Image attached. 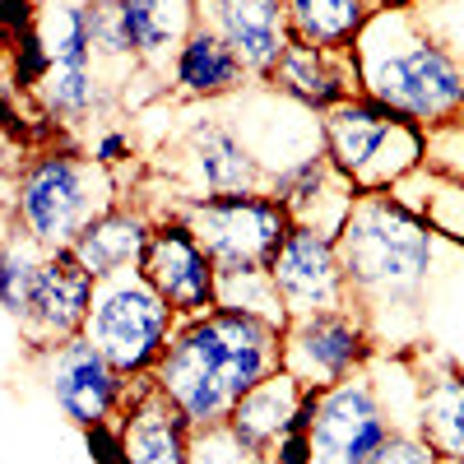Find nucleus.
<instances>
[{"instance_id": "7ed1b4c3", "label": "nucleus", "mask_w": 464, "mask_h": 464, "mask_svg": "<svg viewBox=\"0 0 464 464\" xmlns=\"http://www.w3.org/2000/svg\"><path fill=\"white\" fill-rule=\"evenodd\" d=\"M334 246L362 316H376V306H418L437 269V227L395 190H362Z\"/></svg>"}, {"instance_id": "2f4dec72", "label": "nucleus", "mask_w": 464, "mask_h": 464, "mask_svg": "<svg viewBox=\"0 0 464 464\" xmlns=\"http://www.w3.org/2000/svg\"><path fill=\"white\" fill-rule=\"evenodd\" d=\"M37 5H43V0H0V47L19 43V37L37 24Z\"/></svg>"}, {"instance_id": "4c0bfd02", "label": "nucleus", "mask_w": 464, "mask_h": 464, "mask_svg": "<svg viewBox=\"0 0 464 464\" xmlns=\"http://www.w3.org/2000/svg\"><path fill=\"white\" fill-rule=\"evenodd\" d=\"M437 464H455V459H437Z\"/></svg>"}, {"instance_id": "f257e3e1", "label": "nucleus", "mask_w": 464, "mask_h": 464, "mask_svg": "<svg viewBox=\"0 0 464 464\" xmlns=\"http://www.w3.org/2000/svg\"><path fill=\"white\" fill-rule=\"evenodd\" d=\"M275 372H284V330L260 316L214 306L172 330L149 376L190 428H218L227 422L232 404Z\"/></svg>"}, {"instance_id": "c85d7f7f", "label": "nucleus", "mask_w": 464, "mask_h": 464, "mask_svg": "<svg viewBox=\"0 0 464 464\" xmlns=\"http://www.w3.org/2000/svg\"><path fill=\"white\" fill-rule=\"evenodd\" d=\"M428 168L441 172L446 181L464 186V111L455 116L450 126L428 130Z\"/></svg>"}, {"instance_id": "f3484780", "label": "nucleus", "mask_w": 464, "mask_h": 464, "mask_svg": "<svg viewBox=\"0 0 464 464\" xmlns=\"http://www.w3.org/2000/svg\"><path fill=\"white\" fill-rule=\"evenodd\" d=\"M107 5L121 24L135 61L163 80L181 43L200 28V0H107Z\"/></svg>"}, {"instance_id": "c756f323", "label": "nucleus", "mask_w": 464, "mask_h": 464, "mask_svg": "<svg viewBox=\"0 0 464 464\" xmlns=\"http://www.w3.org/2000/svg\"><path fill=\"white\" fill-rule=\"evenodd\" d=\"M372 464H437V455L418 432H395L391 441L381 446V455Z\"/></svg>"}, {"instance_id": "72a5a7b5", "label": "nucleus", "mask_w": 464, "mask_h": 464, "mask_svg": "<svg viewBox=\"0 0 464 464\" xmlns=\"http://www.w3.org/2000/svg\"><path fill=\"white\" fill-rule=\"evenodd\" d=\"M269 464H312V432H284L265 450Z\"/></svg>"}, {"instance_id": "1a4fd4ad", "label": "nucleus", "mask_w": 464, "mask_h": 464, "mask_svg": "<svg viewBox=\"0 0 464 464\" xmlns=\"http://www.w3.org/2000/svg\"><path fill=\"white\" fill-rule=\"evenodd\" d=\"M376 334L358 306H334V312L293 316L284 330V372L302 385H334L372 362Z\"/></svg>"}, {"instance_id": "0eeeda50", "label": "nucleus", "mask_w": 464, "mask_h": 464, "mask_svg": "<svg viewBox=\"0 0 464 464\" xmlns=\"http://www.w3.org/2000/svg\"><path fill=\"white\" fill-rule=\"evenodd\" d=\"M28 358L37 376H43L47 395L56 400V409L70 418V428L84 432V428H98V422H116V413H121L130 395V381L84 334L56 339L47 348H28Z\"/></svg>"}, {"instance_id": "6ab92c4d", "label": "nucleus", "mask_w": 464, "mask_h": 464, "mask_svg": "<svg viewBox=\"0 0 464 464\" xmlns=\"http://www.w3.org/2000/svg\"><path fill=\"white\" fill-rule=\"evenodd\" d=\"M153 223H159V214H149L144 205H116L102 218H93L70 251L93 279H111L121 269H140Z\"/></svg>"}, {"instance_id": "7c9ffc66", "label": "nucleus", "mask_w": 464, "mask_h": 464, "mask_svg": "<svg viewBox=\"0 0 464 464\" xmlns=\"http://www.w3.org/2000/svg\"><path fill=\"white\" fill-rule=\"evenodd\" d=\"M84 446H89V459H93V464H130L126 441H121V432H116V422L84 428Z\"/></svg>"}, {"instance_id": "bb28decb", "label": "nucleus", "mask_w": 464, "mask_h": 464, "mask_svg": "<svg viewBox=\"0 0 464 464\" xmlns=\"http://www.w3.org/2000/svg\"><path fill=\"white\" fill-rule=\"evenodd\" d=\"M218 306L227 312H246V316H260L269 325L288 330V306L269 279V269H246V275H218Z\"/></svg>"}, {"instance_id": "f704fd0d", "label": "nucleus", "mask_w": 464, "mask_h": 464, "mask_svg": "<svg viewBox=\"0 0 464 464\" xmlns=\"http://www.w3.org/2000/svg\"><path fill=\"white\" fill-rule=\"evenodd\" d=\"M372 5H376V10H418L422 0H372Z\"/></svg>"}, {"instance_id": "412c9836", "label": "nucleus", "mask_w": 464, "mask_h": 464, "mask_svg": "<svg viewBox=\"0 0 464 464\" xmlns=\"http://www.w3.org/2000/svg\"><path fill=\"white\" fill-rule=\"evenodd\" d=\"M116 102V84H107L93 65H52V74L33 93V107L52 126H80L107 116Z\"/></svg>"}, {"instance_id": "dca6fc26", "label": "nucleus", "mask_w": 464, "mask_h": 464, "mask_svg": "<svg viewBox=\"0 0 464 464\" xmlns=\"http://www.w3.org/2000/svg\"><path fill=\"white\" fill-rule=\"evenodd\" d=\"M269 89L284 93L297 107H306V111L325 116L330 107H339L358 93L353 52H325V47H312V43H297L293 37L279 70L269 74Z\"/></svg>"}, {"instance_id": "473e14b6", "label": "nucleus", "mask_w": 464, "mask_h": 464, "mask_svg": "<svg viewBox=\"0 0 464 464\" xmlns=\"http://www.w3.org/2000/svg\"><path fill=\"white\" fill-rule=\"evenodd\" d=\"M89 153H93V159H98L107 172H116V168H121V163L130 159V153H135V144H130V135H126V130L107 126V130H98V135H93Z\"/></svg>"}, {"instance_id": "4be33fe9", "label": "nucleus", "mask_w": 464, "mask_h": 464, "mask_svg": "<svg viewBox=\"0 0 464 464\" xmlns=\"http://www.w3.org/2000/svg\"><path fill=\"white\" fill-rule=\"evenodd\" d=\"M297 400H302V381L288 376V372H275L269 381H260L251 395H242L227 413V428L237 432L242 441H251L256 450H269L297 413Z\"/></svg>"}, {"instance_id": "423d86ee", "label": "nucleus", "mask_w": 464, "mask_h": 464, "mask_svg": "<svg viewBox=\"0 0 464 464\" xmlns=\"http://www.w3.org/2000/svg\"><path fill=\"white\" fill-rule=\"evenodd\" d=\"M177 214L196 242L209 251L218 275H246V269H269L288 237V209L275 196H177L168 209Z\"/></svg>"}, {"instance_id": "393cba45", "label": "nucleus", "mask_w": 464, "mask_h": 464, "mask_svg": "<svg viewBox=\"0 0 464 464\" xmlns=\"http://www.w3.org/2000/svg\"><path fill=\"white\" fill-rule=\"evenodd\" d=\"M33 28L43 37L52 65H93V5H80V0H43Z\"/></svg>"}, {"instance_id": "aec40b11", "label": "nucleus", "mask_w": 464, "mask_h": 464, "mask_svg": "<svg viewBox=\"0 0 464 464\" xmlns=\"http://www.w3.org/2000/svg\"><path fill=\"white\" fill-rule=\"evenodd\" d=\"M395 121H400L395 111H385L367 93H353L348 102H339L321 116V149L330 153V163L343 177H353V186H358V172L372 163V153L381 149L385 130Z\"/></svg>"}, {"instance_id": "39448f33", "label": "nucleus", "mask_w": 464, "mask_h": 464, "mask_svg": "<svg viewBox=\"0 0 464 464\" xmlns=\"http://www.w3.org/2000/svg\"><path fill=\"white\" fill-rule=\"evenodd\" d=\"M177 325H181L177 312L144 279V269H121L111 279H98L89 321H84V339L126 381H140L159 367Z\"/></svg>"}, {"instance_id": "f03ea898", "label": "nucleus", "mask_w": 464, "mask_h": 464, "mask_svg": "<svg viewBox=\"0 0 464 464\" xmlns=\"http://www.w3.org/2000/svg\"><path fill=\"white\" fill-rule=\"evenodd\" d=\"M358 93L404 121L437 130L464 111V61L413 10H372L353 43Z\"/></svg>"}, {"instance_id": "a211bd4d", "label": "nucleus", "mask_w": 464, "mask_h": 464, "mask_svg": "<svg viewBox=\"0 0 464 464\" xmlns=\"http://www.w3.org/2000/svg\"><path fill=\"white\" fill-rule=\"evenodd\" d=\"M251 84L246 65L232 56V47L214 28H196L181 43V52L172 56V70H168V89L177 98H190V102H218V98H237L242 89Z\"/></svg>"}, {"instance_id": "20e7f679", "label": "nucleus", "mask_w": 464, "mask_h": 464, "mask_svg": "<svg viewBox=\"0 0 464 464\" xmlns=\"http://www.w3.org/2000/svg\"><path fill=\"white\" fill-rule=\"evenodd\" d=\"M121 205L116 177L84 149L52 144L24 159L10 190V223L24 227L37 246L65 251L80 242V232Z\"/></svg>"}, {"instance_id": "ddd939ff", "label": "nucleus", "mask_w": 464, "mask_h": 464, "mask_svg": "<svg viewBox=\"0 0 464 464\" xmlns=\"http://www.w3.org/2000/svg\"><path fill=\"white\" fill-rule=\"evenodd\" d=\"M200 24L223 37L256 84H269L293 43L284 0H200Z\"/></svg>"}, {"instance_id": "2eb2a0df", "label": "nucleus", "mask_w": 464, "mask_h": 464, "mask_svg": "<svg viewBox=\"0 0 464 464\" xmlns=\"http://www.w3.org/2000/svg\"><path fill=\"white\" fill-rule=\"evenodd\" d=\"M116 432L126 441L130 464H190V422L153 385V376L130 381V395L116 413Z\"/></svg>"}, {"instance_id": "f8f14e48", "label": "nucleus", "mask_w": 464, "mask_h": 464, "mask_svg": "<svg viewBox=\"0 0 464 464\" xmlns=\"http://www.w3.org/2000/svg\"><path fill=\"white\" fill-rule=\"evenodd\" d=\"M181 144H186V172H190L186 196H260V190L269 196V168L223 116L190 121Z\"/></svg>"}, {"instance_id": "e433bc0d", "label": "nucleus", "mask_w": 464, "mask_h": 464, "mask_svg": "<svg viewBox=\"0 0 464 464\" xmlns=\"http://www.w3.org/2000/svg\"><path fill=\"white\" fill-rule=\"evenodd\" d=\"M80 5H107V0H80Z\"/></svg>"}, {"instance_id": "cd10ccee", "label": "nucleus", "mask_w": 464, "mask_h": 464, "mask_svg": "<svg viewBox=\"0 0 464 464\" xmlns=\"http://www.w3.org/2000/svg\"><path fill=\"white\" fill-rule=\"evenodd\" d=\"M190 464H269V459L265 450L242 441L227 422H218V428H190Z\"/></svg>"}, {"instance_id": "c9c22d12", "label": "nucleus", "mask_w": 464, "mask_h": 464, "mask_svg": "<svg viewBox=\"0 0 464 464\" xmlns=\"http://www.w3.org/2000/svg\"><path fill=\"white\" fill-rule=\"evenodd\" d=\"M10 121H5V107H0V159H5V153H10Z\"/></svg>"}, {"instance_id": "5701e85b", "label": "nucleus", "mask_w": 464, "mask_h": 464, "mask_svg": "<svg viewBox=\"0 0 464 464\" xmlns=\"http://www.w3.org/2000/svg\"><path fill=\"white\" fill-rule=\"evenodd\" d=\"M437 459L464 464V372H437L418 391V428Z\"/></svg>"}, {"instance_id": "b1692460", "label": "nucleus", "mask_w": 464, "mask_h": 464, "mask_svg": "<svg viewBox=\"0 0 464 464\" xmlns=\"http://www.w3.org/2000/svg\"><path fill=\"white\" fill-rule=\"evenodd\" d=\"M284 10L297 43H312L325 52H353L376 5L372 0H284Z\"/></svg>"}, {"instance_id": "a878e982", "label": "nucleus", "mask_w": 464, "mask_h": 464, "mask_svg": "<svg viewBox=\"0 0 464 464\" xmlns=\"http://www.w3.org/2000/svg\"><path fill=\"white\" fill-rule=\"evenodd\" d=\"M43 260H47V246H37L24 227L10 223L5 242H0V312L19 325L33 316V293H37Z\"/></svg>"}, {"instance_id": "6e6552de", "label": "nucleus", "mask_w": 464, "mask_h": 464, "mask_svg": "<svg viewBox=\"0 0 464 464\" xmlns=\"http://www.w3.org/2000/svg\"><path fill=\"white\" fill-rule=\"evenodd\" d=\"M400 428L367 372H353L321 391L312 422V464H372Z\"/></svg>"}, {"instance_id": "4468645a", "label": "nucleus", "mask_w": 464, "mask_h": 464, "mask_svg": "<svg viewBox=\"0 0 464 464\" xmlns=\"http://www.w3.org/2000/svg\"><path fill=\"white\" fill-rule=\"evenodd\" d=\"M98 279L74 260V251H47L43 275H37V293H33V316L19 325L28 348H47L56 339L84 334L89 306H93Z\"/></svg>"}, {"instance_id": "9d476101", "label": "nucleus", "mask_w": 464, "mask_h": 464, "mask_svg": "<svg viewBox=\"0 0 464 464\" xmlns=\"http://www.w3.org/2000/svg\"><path fill=\"white\" fill-rule=\"evenodd\" d=\"M140 269L159 288V297L177 312V321H196L218 306V269H214L209 251L196 242V232L177 214H159Z\"/></svg>"}, {"instance_id": "9b49d317", "label": "nucleus", "mask_w": 464, "mask_h": 464, "mask_svg": "<svg viewBox=\"0 0 464 464\" xmlns=\"http://www.w3.org/2000/svg\"><path fill=\"white\" fill-rule=\"evenodd\" d=\"M269 279H275L288 306V321L312 316V312H334V306H353L343 265H339V246L330 232H316V227H302V223L288 227L279 256L269 260Z\"/></svg>"}]
</instances>
